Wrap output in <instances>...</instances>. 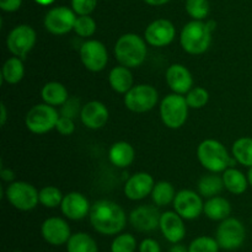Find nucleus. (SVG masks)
Returning a JSON list of instances; mask_svg holds the SVG:
<instances>
[{
    "instance_id": "4c0bfd02",
    "label": "nucleus",
    "mask_w": 252,
    "mask_h": 252,
    "mask_svg": "<svg viewBox=\"0 0 252 252\" xmlns=\"http://www.w3.org/2000/svg\"><path fill=\"white\" fill-rule=\"evenodd\" d=\"M81 108H83V106H81L80 100L78 97H69L64 102V105H62L61 116H65V117L73 118L74 120L78 116H80Z\"/></svg>"
},
{
    "instance_id": "e433bc0d",
    "label": "nucleus",
    "mask_w": 252,
    "mask_h": 252,
    "mask_svg": "<svg viewBox=\"0 0 252 252\" xmlns=\"http://www.w3.org/2000/svg\"><path fill=\"white\" fill-rule=\"evenodd\" d=\"M220 246L216 238L211 236H198L191 241L189 246V252H219Z\"/></svg>"
},
{
    "instance_id": "ddd939ff",
    "label": "nucleus",
    "mask_w": 252,
    "mask_h": 252,
    "mask_svg": "<svg viewBox=\"0 0 252 252\" xmlns=\"http://www.w3.org/2000/svg\"><path fill=\"white\" fill-rule=\"evenodd\" d=\"M174 211L182 217L185 220H193L203 213L204 202L202 196L192 189H181L175 196Z\"/></svg>"
},
{
    "instance_id": "393cba45",
    "label": "nucleus",
    "mask_w": 252,
    "mask_h": 252,
    "mask_svg": "<svg viewBox=\"0 0 252 252\" xmlns=\"http://www.w3.org/2000/svg\"><path fill=\"white\" fill-rule=\"evenodd\" d=\"M41 97L47 105L58 107V106L64 105V102L70 96H69L68 90L63 84L58 83V81H49V83L44 84L43 88H42Z\"/></svg>"
},
{
    "instance_id": "cd10ccee",
    "label": "nucleus",
    "mask_w": 252,
    "mask_h": 252,
    "mask_svg": "<svg viewBox=\"0 0 252 252\" xmlns=\"http://www.w3.org/2000/svg\"><path fill=\"white\" fill-rule=\"evenodd\" d=\"M197 189H198V193L206 198L218 196L224 189L223 177L219 176L216 172L203 175L197 184Z\"/></svg>"
},
{
    "instance_id": "37998d69",
    "label": "nucleus",
    "mask_w": 252,
    "mask_h": 252,
    "mask_svg": "<svg viewBox=\"0 0 252 252\" xmlns=\"http://www.w3.org/2000/svg\"><path fill=\"white\" fill-rule=\"evenodd\" d=\"M0 176H1V179L4 180L5 182H12L15 179V174L12 170L10 169H1V171H0Z\"/></svg>"
},
{
    "instance_id": "7ed1b4c3",
    "label": "nucleus",
    "mask_w": 252,
    "mask_h": 252,
    "mask_svg": "<svg viewBox=\"0 0 252 252\" xmlns=\"http://www.w3.org/2000/svg\"><path fill=\"white\" fill-rule=\"evenodd\" d=\"M213 31L208 24L201 20H192L187 22L180 33V44L186 53L199 56L208 51L212 43Z\"/></svg>"
},
{
    "instance_id": "5701e85b",
    "label": "nucleus",
    "mask_w": 252,
    "mask_h": 252,
    "mask_svg": "<svg viewBox=\"0 0 252 252\" xmlns=\"http://www.w3.org/2000/svg\"><path fill=\"white\" fill-rule=\"evenodd\" d=\"M108 84L111 89L117 94H127L133 88V74L129 68L118 64L112 68L108 74Z\"/></svg>"
},
{
    "instance_id": "a19ab883",
    "label": "nucleus",
    "mask_w": 252,
    "mask_h": 252,
    "mask_svg": "<svg viewBox=\"0 0 252 252\" xmlns=\"http://www.w3.org/2000/svg\"><path fill=\"white\" fill-rule=\"evenodd\" d=\"M139 252H161V248L154 239H144L139 244Z\"/></svg>"
},
{
    "instance_id": "9b49d317",
    "label": "nucleus",
    "mask_w": 252,
    "mask_h": 252,
    "mask_svg": "<svg viewBox=\"0 0 252 252\" xmlns=\"http://www.w3.org/2000/svg\"><path fill=\"white\" fill-rule=\"evenodd\" d=\"M76 17L73 9L68 6H56L47 11L43 24L47 31L56 36L66 34L74 30Z\"/></svg>"
},
{
    "instance_id": "20e7f679",
    "label": "nucleus",
    "mask_w": 252,
    "mask_h": 252,
    "mask_svg": "<svg viewBox=\"0 0 252 252\" xmlns=\"http://www.w3.org/2000/svg\"><path fill=\"white\" fill-rule=\"evenodd\" d=\"M197 159L209 172L219 174L230 167L233 158L229 155L225 145L220 142L216 139H204L197 148Z\"/></svg>"
},
{
    "instance_id": "09e8293b",
    "label": "nucleus",
    "mask_w": 252,
    "mask_h": 252,
    "mask_svg": "<svg viewBox=\"0 0 252 252\" xmlns=\"http://www.w3.org/2000/svg\"><path fill=\"white\" fill-rule=\"evenodd\" d=\"M248 181H249V185L252 187V166L249 167V171H248Z\"/></svg>"
},
{
    "instance_id": "f704fd0d",
    "label": "nucleus",
    "mask_w": 252,
    "mask_h": 252,
    "mask_svg": "<svg viewBox=\"0 0 252 252\" xmlns=\"http://www.w3.org/2000/svg\"><path fill=\"white\" fill-rule=\"evenodd\" d=\"M96 21L90 15H79L73 31L81 38H89L96 32Z\"/></svg>"
},
{
    "instance_id": "4468645a",
    "label": "nucleus",
    "mask_w": 252,
    "mask_h": 252,
    "mask_svg": "<svg viewBox=\"0 0 252 252\" xmlns=\"http://www.w3.org/2000/svg\"><path fill=\"white\" fill-rule=\"evenodd\" d=\"M176 37V29L174 24L167 19L154 20L148 25L144 31V38L152 47L162 48L172 43Z\"/></svg>"
},
{
    "instance_id": "aec40b11",
    "label": "nucleus",
    "mask_w": 252,
    "mask_h": 252,
    "mask_svg": "<svg viewBox=\"0 0 252 252\" xmlns=\"http://www.w3.org/2000/svg\"><path fill=\"white\" fill-rule=\"evenodd\" d=\"M166 84L172 93L186 95L193 88V76L191 71L182 64H171L165 74Z\"/></svg>"
},
{
    "instance_id": "b1692460",
    "label": "nucleus",
    "mask_w": 252,
    "mask_h": 252,
    "mask_svg": "<svg viewBox=\"0 0 252 252\" xmlns=\"http://www.w3.org/2000/svg\"><path fill=\"white\" fill-rule=\"evenodd\" d=\"M203 213L207 218L213 221L224 220V219L229 218L231 213L230 202L220 196L207 198V201L204 202Z\"/></svg>"
},
{
    "instance_id": "f3484780",
    "label": "nucleus",
    "mask_w": 252,
    "mask_h": 252,
    "mask_svg": "<svg viewBox=\"0 0 252 252\" xmlns=\"http://www.w3.org/2000/svg\"><path fill=\"white\" fill-rule=\"evenodd\" d=\"M154 185L155 181L150 174L144 171L135 172L126 181L123 191L130 201H142L152 194Z\"/></svg>"
},
{
    "instance_id": "473e14b6",
    "label": "nucleus",
    "mask_w": 252,
    "mask_h": 252,
    "mask_svg": "<svg viewBox=\"0 0 252 252\" xmlns=\"http://www.w3.org/2000/svg\"><path fill=\"white\" fill-rule=\"evenodd\" d=\"M185 97H186L189 108L199 110V108H203L208 103L209 93L207 91V89L202 88V86H194L185 95Z\"/></svg>"
},
{
    "instance_id": "dca6fc26",
    "label": "nucleus",
    "mask_w": 252,
    "mask_h": 252,
    "mask_svg": "<svg viewBox=\"0 0 252 252\" xmlns=\"http://www.w3.org/2000/svg\"><path fill=\"white\" fill-rule=\"evenodd\" d=\"M42 238L46 243L53 246L66 245L71 236L70 226L68 221L59 217H49L42 223Z\"/></svg>"
},
{
    "instance_id": "de8ad7c7",
    "label": "nucleus",
    "mask_w": 252,
    "mask_h": 252,
    "mask_svg": "<svg viewBox=\"0 0 252 252\" xmlns=\"http://www.w3.org/2000/svg\"><path fill=\"white\" fill-rule=\"evenodd\" d=\"M33 1L36 2V4L41 5V6H49V5L53 4L56 0H33Z\"/></svg>"
},
{
    "instance_id": "f257e3e1",
    "label": "nucleus",
    "mask_w": 252,
    "mask_h": 252,
    "mask_svg": "<svg viewBox=\"0 0 252 252\" xmlns=\"http://www.w3.org/2000/svg\"><path fill=\"white\" fill-rule=\"evenodd\" d=\"M89 219L95 231L106 236L118 235L127 224L125 209L110 199L96 201L91 206Z\"/></svg>"
},
{
    "instance_id": "72a5a7b5",
    "label": "nucleus",
    "mask_w": 252,
    "mask_h": 252,
    "mask_svg": "<svg viewBox=\"0 0 252 252\" xmlns=\"http://www.w3.org/2000/svg\"><path fill=\"white\" fill-rule=\"evenodd\" d=\"M185 7L192 20H201V21L208 16L211 10L208 0H186Z\"/></svg>"
},
{
    "instance_id": "7c9ffc66",
    "label": "nucleus",
    "mask_w": 252,
    "mask_h": 252,
    "mask_svg": "<svg viewBox=\"0 0 252 252\" xmlns=\"http://www.w3.org/2000/svg\"><path fill=\"white\" fill-rule=\"evenodd\" d=\"M233 158L245 167L252 166V138L243 137L235 140L231 147Z\"/></svg>"
},
{
    "instance_id": "8fccbe9b",
    "label": "nucleus",
    "mask_w": 252,
    "mask_h": 252,
    "mask_svg": "<svg viewBox=\"0 0 252 252\" xmlns=\"http://www.w3.org/2000/svg\"><path fill=\"white\" fill-rule=\"evenodd\" d=\"M15 252H22V251H15Z\"/></svg>"
},
{
    "instance_id": "ea45409f",
    "label": "nucleus",
    "mask_w": 252,
    "mask_h": 252,
    "mask_svg": "<svg viewBox=\"0 0 252 252\" xmlns=\"http://www.w3.org/2000/svg\"><path fill=\"white\" fill-rule=\"evenodd\" d=\"M56 130L59 133V134L64 135V137H68V135H71L75 130V123H74L73 118L65 117V116H61L57 122Z\"/></svg>"
},
{
    "instance_id": "a18cd8bd",
    "label": "nucleus",
    "mask_w": 252,
    "mask_h": 252,
    "mask_svg": "<svg viewBox=\"0 0 252 252\" xmlns=\"http://www.w3.org/2000/svg\"><path fill=\"white\" fill-rule=\"evenodd\" d=\"M0 111H1V116H0V125L5 126V123H6V120H7V111H6V106H5L4 103L0 105Z\"/></svg>"
},
{
    "instance_id": "c85d7f7f",
    "label": "nucleus",
    "mask_w": 252,
    "mask_h": 252,
    "mask_svg": "<svg viewBox=\"0 0 252 252\" xmlns=\"http://www.w3.org/2000/svg\"><path fill=\"white\" fill-rule=\"evenodd\" d=\"M66 252H98V246L89 234L75 233L66 243Z\"/></svg>"
},
{
    "instance_id": "423d86ee",
    "label": "nucleus",
    "mask_w": 252,
    "mask_h": 252,
    "mask_svg": "<svg viewBox=\"0 0 252 252\" xmlns=\"http://www.w3.org/2000/svg\"><path fill=\"white\" fill-rule=\"evenodd\" d=\"M61 115L56 107L47 103H38L32 106L26 113L25 125L26 128L33 134H46L49 130L56 129Z\"/></svg>"
},
{
    "instance_id": "c9c22d12",
    "label": "nucleus",
    "mask_w": 252,
    "mask_h": 252,
    "mask_svg": "<svg viewBox=\"0 0 252 252\" xmlns=\"http://www.w3.org/2000/svg\"><path fill=\"white\" fill-rule=\"evenodd\" d=\"M135 250L137 240L132 234H118L111 244V252H135Z\"/></svg>"
},
{
    "instance_id": "a878e982",
    "label": "nucleus",
    "mask_w": 252,
    "mask_h": 252,
    "mask_svg": "<svg viewBox=\"0 0 252 252\" xmlns=\"http://www.w3.org/2000/svg\"><path fill=\"white\" fill-rule=\"evenodd\" d=\"M221 174H223L221 177H223L224 189H226V191L230 193L239 196V194H243L250 186L248 176L235 167H228Z\"/></svg>"
},
{
    "instance_id": "f03ea898",
    "label": "nucleus",
    "mask_w": 252,
    "mask_h": 252,
    "mask_svg": "<svg viewBox=\"0 0 252 252\" xmlns=\"http://www.w3.org/2000/svg\"><path fill=\"white\" fill-rule=\"evenodd\" d=\"M145 38L137 33H125L115 43L116 61L118 64L129 69L138 68L145 62L148 56V46Z\"/></svg>"
},
{
    "instance_id": "2eb2a0df",
    "label": "nucleus",
    "mask_w": 252,
    "mask_h": 252,
    "mask_svg": "<svg viewBox=\"0 0 252 252\" xmlns=\"http://www.w3.org/2000/svg\"><path fill=\"white\" fill-rule=\"evenodd\" d=\"M161 213L157 206L143 204L138 206L129 213V223L140 233H150L159 228Z\"/></svg>"
},
{
    "instance_id": "1a4fd4ad",
    "label": "nucleus",
    "mask_w": 252,
    "mask_h": 252,
    "mask_svg": "<svg viewBox=\"0 0 252 252\" xmlns=\"http://www.w3.org/2000/svg\"><path fill=\"white\" fill-rule=\"evenodd\" d=\"M216 239L220 249L234 251L241 248L246 239V229L236 218H226L220 221L216 231Z\"/></svg>"
},
{
    "instance_id": "9d476101",
    "label": "nucleus",
    "mask_w": 252,
    "mask_h": 252,
    "mask_svg": "<svg viewBox=\"0 0 252 252\" xmlns=\"http://www.w3.org/2000/svg\"><path fill=\"white\" fill-rule=\"evenodd\" d=\"M37 41V34L33 27L22 24L15 26L6 37L7 51L15 57L24 59L33 49Z\"/></svg>"
},
{
    "instance_id": "a211bd4d",
    "label": "nucleus",
    "mask_w": 252,
    "mask_h": 252,
    "mask_svg": "<svg viewBox=\"0 0 252 252\" xmlns=\"http://www.w3.org/2000/svg\"><path fill=\"white\" fill-rule=\"evenodd\" d=\"M91 204L80 192H69L64 196L61 211L69 220H81L90 214Z\"/></svg>"
},
{
    "instance_id": "4be33fe9",
    "label": "nucleus",
    "mask_w": 252,
    "mask_h": 252,
    "mask_svg": "<svg viewBox=\"0 0 252 252\" xmlns=\"http://www.w3.org/2000/svg\"><path fill=\"white\" fill-rule=\"evenodd\" d=\"M134 148L125 140L113 143L108 150V159H110L111 164L118 169H126L129 165H132V162L134 161Z\"/></svg>"
},
{
    "instance_id": "f8f14e48",
    "label": "nucleus",
    "mask_w": 252,
    "mask_h": 252,
    "mask_svg": "<svg viewBox=\"0 0 252 252\" xmlns=\"http://www.w3.org/2000/svg\"><path fill=\"white\" fill-rule=\"evenodd\" d=\"M83 65L93 73L102 71L108 64V52L105 44L97 39H88L79 49Z\"/></svg>"
},
{
    "instance_id": "c03bdc74",
    "label": "nucleus",
    "mask_w": 252,
    "mask_h": 252,
    "mask_svg": "<svg viewBox=\"0 0 252 252\" xmlns=\"http://www.w3.org/2000/svg\"><path fill=\"white\" fill-rule=\"evenodd\" d=\"M170 252H189V248H186L182 244H172L171 249H170Z\"/></svg>"
},
{
    "instance_id": "49530a36",
    "label": "nucleus",
    "mask_w": 252,
    "mask_h": 252,
    "mask_svg": "<svg viewBox=\"0 0 252 252\" xmlns=\"http://www.w3.org/2000/svg\"><path fill=\"white\" fill-rule=\"evenodd\" d=\"M170 0H144V2H147L150 6H161V5L167 4Z\"/></svg>"
},
{
    "instance_id": "bb28decb",
    "label": "nucleus",
    "mask_w": 252,
    "mask_h": 252,
    "mask_svg": "<svg viewBox=\"0 0 252 252\" xmlns=\"http://www.w3.org/2000/svg\"><path fill=\"white\" fill-rule=\"evenodd\" d=\"M25 76L24 62L19 57H10L5 61L1 68V80L9 85L19 84Z\"/></svg>"
},
{
    "instance_id": "6ab92c4d",
    "label": "nucleus",
    "mask_w": 252,
    "mask_h": 252,
    "mask_svg": "<svg viewBox=\"0 0 252 252\" xmlns=\"http://www.w3.org/2000/svg\"><path fill=\"white\" fill-rule=\"evenodd\" d=\"M184 220L185 219L175 211H167L161 213L159 229L162 236L169 243L177 244L184 240L186 236V225H185Z\"/></svg>"
},
{
    "instance_id": "58836bf2",
    "label": "nucleus",
    "mask_w": 252,
    "mask_h": 252,
    "mask_svg": "<svg viewBox=\"0 0 252 252\" xmlns=\"http://www.w3.org/2000/svg\"><path fill=\"white\" fill-rule=\"evenodd\" d=\"M98 0H71V9L78 15H90L97 6Z\"/></svg>"
},
{
    "instance_id": "0eeeda50",
    "label": "nucleus",
    "mask_w": 252,
    "mask_h": 252,
    "mask_svg": "<svg viewBox=\"0 0 252 252\" xmlns=\"http://www.w3.org/2000/svg\"><path fill=\"white\" fill-rule=\"evenodd\" d=\"M5 197L14 208L21 212L32 211L39 203V191L25 181H12L5 189Z\"/></svg>"
},
{
    "instance_id": "6e6552de",
    "label": "nucleus",
    "mask_w": 252,
    "mask_h": 252,
    "mask_svg": "<svg viewBox=\"0 0 252 252\" xmlns=\"http://www.w3.org/2000/svg\"><path fill=\"white\" fill-rule=\"evenodd\" d=\"M125 106L134 113H145L152 111L159 102V93L149 84L134 85L123 98Z\"/></svg>"
},
{
    "instance_id": "39448f33",
    "label": "nucleus",
    "mask_w": 252,
    "mask_h": 252,
    "mask_svg": "<svg viewBox=\"0 0 252 252\" xmlns=\"http://www.w3.org/2000/svg\"><path fill=\"white\" fill-rule=\"evenodd\" d=\"M160 117L170 129H179L189 118V106L186 97L180 94H169L160 102Z\"/></svg>"
},
{
    "instance_id": "c756f323",
    "label": "nucleus",
    "mask_w": 252,
    "mask_h": 252,
    "mask_svg": "<svg viewBox=\"0 0 252 252\" xmlns=\"http://www.w3.org/2000/svg\"><path fill=\"white\" fill-rule=\"evenodd\" d=\"M152 199L153 203L157 207H166L174 202L176 191L172 184L167 181H159L155 182L154 189L152 191Z\"/></svg>"
},
{
    "instance_id": "2f4dec72",
    "label": "nucleus",
    "mask_w": 252,
    "mask_h": 252,
    "mask_svg": "<svg viewBox=\"0 0 252 252\" xmlns=\"http://www.w3.org/2000/svg\"><path fill=\"white\" fill-rule=\"evenodd\" d=\"M64 196L61 189L56 186H46L39 189V203L46 208L61 207Z\"/></svg>"
},
{
    "instance_id": "412c9836",
    "label": "nucleus",
    "mask_w": 252,
    "mask_h": 252,
    "mask_svg": "<svg viewBox=\"0 0 252 252\" xmlns=\"http://www.w3.org/2000/svg\"><path fill=\"white\" fill-rule=\"evenodd\" d=\"M79 117L86 128L95 130L105 127L110 118V112L105 103L100 101H90L83 106Z\"/></svg>"
},
{
    "instance_id": "79ce46f5",
    "label": "nucleus",
    "mask_w": 252,
    "mask_h": 252,
    "mask_svg": "<svg viewBox=\"0 0 252 252\" xmlns=\"http://www.w3.org/2000/svg\"><path fill=\"white\" fill-rule=\"evenodd\" d=\"M22 0H0V9L5 12H15L21 7Z\"/></svg>"
}]
</instances>
